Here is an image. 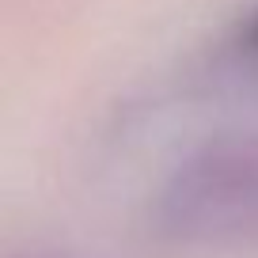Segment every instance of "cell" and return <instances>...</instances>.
I'll return each mask as SVG.
<instances>
[{
	"label": "cell",
	"instance_id": "1",
	"mask_svg": "<svg viewBox=\"0 0 258 258\" xmlns=\"http://www.w3.org/2000/svg\"><path fill=\"white\" fill-rule=\"evenodd\" d=\"M163 217L190 239L258 235V145H209L167 186Z\"/></svg>",
	"mask_w": 258,
	"mask_h": 258
},
{
	"label": "cell",
	"instance_id": "2",
	"mask_svg": "<svg viewBox=\"0 0 258 258\" xmlns=\"http://www.w3.org/2000/svg\"><path fill=\"white\" fill-rule=\"evenodd\" d=\"M250 34H254V38H258V19H254V27H250Z\"/></svg>",
	"mask_w": 258,
	"mask_h": 258
}]
</instances>
